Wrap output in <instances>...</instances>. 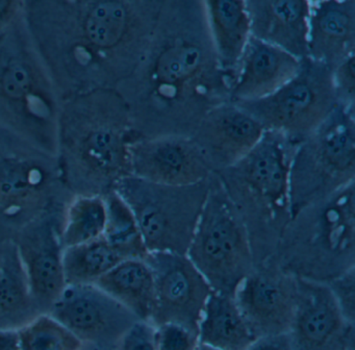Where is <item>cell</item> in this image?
Instances as JSON below:
<instances>
[{
  "mask_svg": "<svg viewBox=\"0 0 355 350\" xmlns=\"http://www.w3.org/2000/svg\"><path fill=\"white\" fill-rule=\"evenodd\" d=\"M49 314L83 343L114 349L123 333L139 320L95 283L66 285Z\"/></svg>",
  "mask_w": 355,
  "mask_h": 350,
  "instance_id": "obj_13",
  "label": "cell"
},
{
  "mask_svg": "<svg viewBox=\"0 0 355 350\" xmlns=\"http://www.w3.org/2000/svg\"><path fill=\"white\" fill-rule=\"evenodd\" d=\"M57 210L33 221L18 231L19 247L31 291L42 312H49L65 289L63 247L60 241L61 220Z\"/></svg>",
  "mask_w": 355,
  "mask_h": 350,
  "instance_id": "obj_17",
  "label": "cell"
},
{
  "mask_svg": "<svg viewBox=\"0 0 355 350\" xmlns=\"http://www.w3.org/2000/svg\"><path fill=\"white\" fill-rule=\"evenodd\" d=\"M265 131L286 135L296 144L313 133L338 104L331 68L309 58L298 72L274 93L252 101L234 102Z\"/></svg>",
  "mask_w": 355,
  "mask_h": 350,
  "instance_id": "obj_11",
  "label": "cell"
},
{
  "mask_svg": "<svg viewBox=\"0 0 355 350\" xmlns=\"http://www.w3.org/2000/svg\"><path fill=\"white\" fill-rule=\"evenodd\" d=\"M269 262L327 283L355 268V181L293 215Z\"/></svg>",
  "mask_w": 355,
  "mask_h": 350,
  "instance_id": "obj_6",
  "label": "cell"
},
{
  "mask_svg": "<svg viewBox=\"0 0 355 350\" xmlns=\"http://www.w3.org/2000/svg\"><path fill=\"white\" fill-rule=\"evenodd\" d=\"M307 50L331 69L355 54V0H311Z\"/></svg>",
  "mask_w": 355,
  "mask_h": 350,
  "instance_id": "obj_21",
  "label": "cell"
},
{
  "mask_svg": "<svg viewBox=\"0 0 355 350\" xmlns=\"http://www.w3.org/2000/svg\"><path fill=\"white\" fill-rule=\"evenodd\" d=\"M297 145L282 133L265 131L242 160L216 173L248 231L255 266L273 258L292 218L290 168Z\"/></svg>",
  "mask_w": 355,
  "mask_h": 350,
  "instance_id": "obj_4",
  "label": "cell"
},
{
  "mask_svg": "<svg viewBox=\"0 0 355 350\" xmlns=\"http://www.w3.org/2000/svg\"><path fill=\"white\" fill-rule=\"evenodd\" d=\"M186 256L213 291L227 295L254 269L248 231L216 173Z\"/></svg>",
  "mask_w": 355,
  "mask_h": 350,
  "instance_id": "obj_8",
  "label": "cell"
},
{
  "mask_svg": "<svg viewBox=\"0 0 355 350\" xmlns=\"http://www.w3.org/2000/svg\"><path fill=\"white\" fill-rule=\"evenodd\" d=\"M198 333L176 323H164L155 326L157 350H196Z\"/></svg>",
  "mask_w": 355,
  "mask_h": 350,
  "instance_id": "obj_30",
  "label": "cell"
},
{
  "mask_svg": "<svg viewBox=\"0 0 355 350\" xmlns=\"http://www.w3.org/2000/svg\"><path fill=\"white\" fill-rule=\"evenodd\" d=\"M115 350H157L155 325L150 321H136L120 338Z\"/></svg>",
  "mask_w": 355,
  "mask_h": 350,
  "instance_id": "obj_33",
  "label": "cell"
},
{
  "mask_svg": "<svg viewBox=\"0 0 355 350\" xmlns=\"http://www.w3.org/2000/svg\"><path fill=\"white\" fill-rule=\"evenodd\" d=\"M24 10V0H0V37L11 27Z\"/></svg>",
  "mask_w": 355,
  "mask_h": 350,
  "instance_id": "obj_34",
  "label": "cell"
},
{
  "mask_svg": "<svg viewBox=\"0 0 355 350\" xmlns=\"http://www.w3.org/2000/svg\"><path fill=\"white\" fill-rule=\"evenodd\" d=\"M265 129L246 110L227 101L205 115L190 135L213 173L242 160L263 137Z\"/></svg>",
  "mask_w": 355,
  "mask_h": 350,
  "instance_id": "obj_18",
  "label": "cell"
},
{
  "mask_svg": "<svg viewBox=\"0 0 355 350\" xmlns=\"http://www.w3.org/2000/svg\"><path fill=\"white\" fill-rule=\"evenodd\" d=\"M213 176L196 185L171 187L130 174L113 190L134 215L148 252L186 254Z\"/></svg>",
  "mask_w": 355,
  "mask_h": 350,
  "instance_id": "obj_9",
  "label": "cell"
},
{
  "mask_svg": "<svg viewBox=\"0 0 355 350\" xmlns=\"http://www.w3.org/2000/svg\"><path fill=\"white\" fill-rule=\"evenodd\" d=\"M196 350H221L218 349V348L211 347V346L205 345V344H199L198 347H197Z\"/></svg>",
  "mask_w": 355,
  "mask_h": 350,
  "instance_id": "obj_38",
  "label": "cell"
},
{
  "mask_svg": "<svg viewBox=\"0 0 355 350\" xmlns=\"http://www.w3.org/2000/svg\"><path fill=\"white\" fill-rule=\"evenodd\" d=\"M163 0H24L31 37L63 100L115 89L146 51Z\"/></svg>",
  "mask_w": 355,
  "mask_h": 350,
  "instance_id": "obj_2",
  "label": "cell"
},
{
  "mask_svg": "<svg viewBox=\"0 0 355 350\" xmlns=\"http://www.w3.org/2000/svg\"><path fill=\"white\" fill-rule=\"evenodd\" d=\"M0 350H18L17 331L0 329Z\"/></svg>",
  "mask_w": 355,
  "mask_h": 350,
  "instance_id": "obj_36",
  "label": "cell"
},
{
  "mask_svg": "<svg viewBox=\"0 0 355 350\" xmlns=\"http://www.w3.org/2000/svg\"><path fill=\"white\" fill-rule=\"evenodd\" d=\"M301 60L251 37L232 73V102L252 101L274 93L300 68Z\"/></svg>",
  "mask_w": 355,
  "mask_h": 350,
  "instance_id": "obj_19",
  "label": "cell"
},
{
  "mask_svg": "<svg viewBox=\"0 0 355 350\" xmlns=\"http://www.w3.org/2000/svg\"><path fill=\"white\" fill-rule=\"evenodd\" d=\"M230 83L203 0H163L146 51L117 91L137 138L190 137L207 112L230 101Z\"/></svg>",
  "mask_w": 355,
  "mask_h": 350,
  "instance_id": "obj_1",
  "label": "cell"
},
{
  "mask_svg": "<svg viewBox=\"0 0 355 350\" xmlns=\"http://www.w3.org/2000/svg\"><path fill=\"white\" fill-rule=\"evenodd\" d=\"M139 320H150L155 303V277L143 258H128L95 283Z\"/></svg>",
  "mask_w": 355,
  "mask_h": 350,
  "instance_id": "obj_25",
  "label": "cell"
},
{
  "mask_svg": "<svg viewBox=\"0 0 355 350\" xmlns=\"http://www.w3.org/2000/svg\"><path fill=\"white\" fill-rule=\"evenodd\" d=\"M130 175L157 185H196L214 174L190 137L137 138L128 147Z\"/></svg>",
  "mask_w": 355,
  "mask_h": 350,
  "instance_id": "obj_16",
  "label": "cell"
},
{
  "mask_svg": "<svg viewBox=\"0 0 355 350\" xmlns=\"http://www.w3.org/2000/svg\"><path fill=\"white\" fill-rule=\"evenodd\" d=\"M203 6L220 64L232 76L251 38L246 0H203Z\"/></svg>",
  "mask_w": 355,
  "mask_h": 350,
  "instance_id": "obj_23",
  "label": "cell"
},
{
  "mask_svg": "<svg viewBox=\"0 0 355 350\" xmlns=\"http://www.w3.org/2000/svg\"><path fill=\"white\" fill-rule=\"evenodd\" d=\"M65 189L55 156L0 126V224L18 233L59 208Z\"/></svg>",
  "mask_w": 355,
  "mask_h": 350,
  "instance_id": "obj_10",
  "label": "cell"
},
{
  "mask_svg": "<svg viewBox=\"0 0 355 350\" xmlns=\"http://www.w3.org/2000/svg\"><path fill=\"white\" fill-rule=\"evenodd\" d=\"M331 73L338 103L355 108V54L336 65Z\"/></svg>",
  "mask_w": 355,
  "mask_h": 350,
  "instance_id": "obj_31",
  "label": "cell"
},
{
  "mask_svg": "<svg viewBox=\"0 0 355 350\" xmlns=\"http://www.w3.org/2000/svg\"><path fill=\"white\" fill-rule=\"evenodd\" d=\"M124 258L103 237L63 249L66 283L93 285Z\"/></svg>",
  "mask_w": 355,
  "mask_h": 350,
  "instance_id": "obj_27",
  "label": "cell"
},
{
  "mask_svg": "<svg viewBox=\"0 0 355 350\" xmlns=\"http://www.w3.org/2000/svg\"><path fill=\"white\" fill-rule=\"evenodd\" d=\"M199 343L221 350H247L257 340L234 296L211 292L198 324Z\"/></svg>",
  "mask_w": 355,
  "mask_h": 350,
  "instance_id": "obj_24",
  "label": "cell"
},
{
  "mask_svg": "<svg viewBox=\"0 0 355 350\" xmlns=\"http://www.w3.org/2000/svg\"><path fill=\"white\" fill-rule=\"evenodd\" d=\"M43 314L31 291L19 247L13 238L0 241V329L19 331Z\"/></svg>",
  "mask_w": 355,
  "mask_h": 350,
  "instance_id": "obj_22",
  "label": "cell"
},
{
  "mask_svg": "<svg viewBox=\"0 0 355 350\" xmlns=\"http://www.w3.org/2000/svg\"><path fill=\"white\" fill-rule=\"evenodd\" d=\"M155 277V326L176 323L198 333V324L211 289L186 254L149 252L145 258Z\"/></svg>",
  "mask_w": 355,
  "mask_h": 350,
  "instance_id": "obj_12",
  "label": "cell"
},
{
  "mask_svg": "<svg viewBox=\"0 0 355 350\" xmlns=\"http://www.w3.org/2000/svg\"><path fill=\"white\" fill-rule=\"evenodd\" d=\"M355 181V108L336 104L296 146L290 168L291 212Z\"/></svg>",
  "mask_w": 355,
  "mask_h": 350,
  "instance_id": "obj_7",
  "label": "cell"
},
{
  "mask_svg": "<svg viewBox=\"0 0 355 350\" xmlns=\"http://www.w3.org/2000/svg\"><path fill=\"white\" fill-rule=\"evenodd\" d=\"M62 104L22 10L0 37V126L57 158Z\"/></svg>",
  "mask_w": 355,
  "mask_h": 350,
  "instance_id": "obj_5",
  "label": "cell"
},
{
  "mask_svg": "<svg viewBox=\"0 0 355 350\" xmlns=\"http://www.w3.org/2000/svg\"><path fill=\"white\" fill-rule=\"evenodd\" d=\"M247 350H292L288 333L257 338Z\"/></svg>",
  "mask_w": 355,
  "mask_h": 350,
  "instance_id": "obj_35",
  "label": "cell"
},
{
  "mask_svg": "<svg viewBox=\"0 0 355 350\" xmlns=\"http://www.w3.org/2000/svg\"><path fill=\"white\" fill-rule=\"evenodd\" d=\"M105 221L107 206L103 195H72L62 215V247L82 245L103 237Z\"/></svg>",
  "mask_w": 355,
  "mask_h": 350,
  "instance_id": "obj_26",
  "label": "cell"
},
{
  "mask_svg": "<svg viewBox=\"0 0 355 350\" xmlns=\"http://www.w3.org/2000/svg\"><path fill=\"white\" fill-rule=\"evenodd\" d=\"M137 139L130 110L115 89L65 98L60 115L58 162L73 195H105L130 174L128 147Z\"/></svg>",
  "mask_w": 355,
  "mask_h": 350,
  "instance_id": "obj_3",
  "label": "cell"
},
{
  "mask_svg": "<svg viewBox=\"0 0 355 350\" xmlns=\"http://www.w3.org/2000/svg\"><path fill=\"white\" fill-rule=\"evenodd\" d=\"M311 0H246L251 37L299 60L309 58Z\"/></svg>",
  "mask_w": 355,
  "mask_h": 350,
  "instance_id": "obj_20",
  "label": "cell"
},
{
  "mask_svg": "<svg viewBox=\"0 0 355 350\" xmlns=\"http://www.w3.org/2000/svg\"><path fill=\"white\" fill-rule=\"evenodd\" d=\"M82 350H115L114 348L103 347V346L90 345V344H84Z\"/></svg>",
  "mask_w": 355,
  "mask_h": 350,
  "instance_id": "obj_37",
  "label": "cell"
},
{
  "mask_svg": "<svg viewBox=\"0 0 355 350\" xmlns=\"http://www.w3.org/2000/svg\"><path fill=\"white\" fill-rule=\"evenodd\" d=\"M288 335L292 350H354V324L346 320L326 283L297 278Z\"/></svg>",
  "mask_w": 355,
  "mask_h": 350,
  "instance_id": "obj_15",
  "label": "cell"
},
{
  "mask_svg": "<svg viewBox=\"0 0 355 350\" xmlns=\"http://www.w3.org/2000/svg\"><path fill=\"white\" fill-rule=\"evenodd\" d=\"M347 321L355 324V268L326 283Z\"/></svg>",
  "mask_w": 355,
  "mask_h": 350,
  "instance_id": "obj_32",
  "label": "cell"
},
{
  "mask_svg": "<svg viewBox=\"0 0 355 350\" xmlns=\"http://www.w3.org/2000/svg\"><path fill=\"white\" fill-rule=\"evenodd\" d=\"M18 350H82L84 343L49 312L17 331Z\"/></svg>",
  "mask_w": 355,
  "mask_h": 350,
  "instance_id": "obj_29",
  "label": "cell"
},
{
  "mask_svg": "<svg viewBox=\"0 0 355 350\" xmlns=\"http://www.w3.org/2000/svg\"><path fill=\"white\" fill-rule=\"evenodd\" d=\"M255 338L288 333L297 301V278L267 262L255 266L234 294Z\"/></svg>",
  "mask_w": 355,
  "mask_h": 350,
  "instance_id": "obj_14",
  "label": "cell"
},
{
  "mask_svg": "<svg viewBox=\"0 0 355 350\" xmlns=\"http://www.w3.org/2000/svg\"><path fill=\"white\" fill-rule=\"evenodd\" d=\"M103 198L107 206L103 239L124 260H145L149 252L130 208L114 190L105 194Z\"/></svg>",
  "mask_w": 355,
  "mask_h": 350,
  "instance_id": "obj_28",
  "label": "cell"
}]
</instances>
